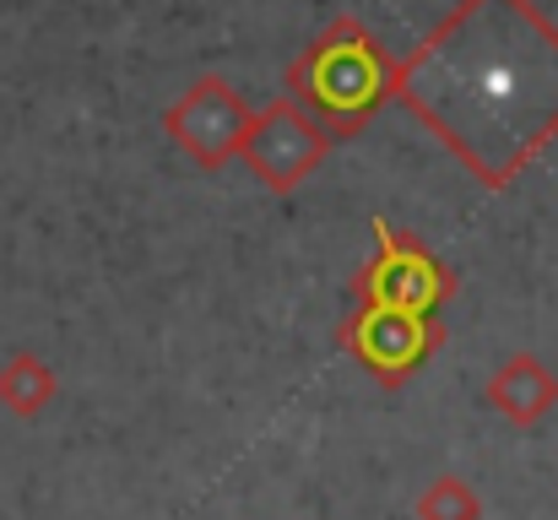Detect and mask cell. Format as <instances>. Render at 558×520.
I'll use <instances>...</instances> for the list:
<instances>
[{
	"label": "cell",
	"instance_id": "1",
	"mask_svg": "<svg viewBox=\"0 0 558 520\" xmlns=\"http://www.w3.org/2000/svg\"><path fill=\"white\" fill-rule=\"evenodd\" d=\"M390 98L505 190L558 136V27L532 0H461L396 60Z\"/></svg>",
	"mask_w": 558,
	"mask_h": 520
},
{
	"label": "cell",
	"instance_id": "4",
	"mask_svg": "<svg viewBox=\"0 0 558 520\" xmlns=\"http://www.w3.org/2000/svg\"><path fill=\"white\" fill-rule=\"evenodd\" d=\"M250 104L239 98L233 82L222 76H201L180 93V104L163 114V131L169 142L185 153L195 169H222L228 158H239L244 147V131H250Z\"/></svg>",
	"mask_w": 558,
	"mask_h": 520
},
{
	"label": "cell",
	"instance_id": "8",
	"mask_svg": "<svg viewBox=\"0 0 558 520\" xmlns=\"http://www.w3.org/2000/svg\"><path fill=\"white\" fill-rule=\"evenodd\" d=\"M54 390H60V379H54V368H49L38 352L5 358V368H0V407H5V412L38 418V412L54 401Z\"/></svg>",
	"mask_w": 558,
	"mask_h": 520
},
{
	"label": "cell",
	"instance_id": "3",
	"mask_svg": "<svg viewBox=\"0 0 558 520\" xmlns=\"http://www.w3.org/2000/svg\"><path fill=\"white\" fill-rule=\"evenodd\" d=\"M331 142L337 136L326 131V120L310 114L293 93H282V98H271L266 109L250 114V131H244L239 158L250 164L255 179H266L271 190H293L299 179H310V173L326 164Z\"/></svg>",
	"mask_w": 558,
	"mask_h": 520
},
{
	"label": "cell",
	"instance_id": "9",
	"mask_svg": "<svg viewBox=\"0 0 558 520\" xmlns=\"http://www.w3.org/2000/svg\"><path fill=\"white\" fill-rule=\"evenodd\" d=\"M477 516H483V499L461 477H434L417 494V520H477Z\"/></svg>",
	"mask_w": 558,
	"mask_h": 520
},
{
	"label": "cell",
	"instance_id": "7",
	"mask_svg": "<svg viewBox=\"0 0 558 520\" xmlns=\"http://www.w3.org/2000/svg\"><path fill=\"white\" fill-rule=\"evenodd\" d=\"M554 401H558V379L548 374V363L532 358V352H515V358L488 379V407H494L499 418L521 423V428L543 423V418L554 412Z\"/></svg>",
	"mask_w": 558,
	"mask_h": 520
},
{
	"label": "cell",
	"instance_id": "6",
	"mask_svg": "<svg viewBox=\"0 0 558 520\" xmlns=\"http://www.w3.org/2000/svg\"><path fill=\"white\" fill-rule=\"evenodd\" d=\"M439 342V326H434V315H412V310H369V304H359V315H353V326H348V347H353V358L374 368L385 385H396V379H407L428 352Z\"/></svg>",
	"mask_w": 558,
	"mask_h": 520
},
{
	"label": "cell",
	"instance_id": "5",
	"mask_svg": "<svg viewBox=\"0 0 558 520\" xmlns=\"http://www.w3.org/2000/svg\"><path fill=\"white\" fill-rule=\"evenodd\" d=\"M374 233H379V255L369 261V271L359 277V304L434 315L450 299V271L428 250H417L412 239L390 233V222H379Z\"/></svg>",
	"mask_w": 558,
	"mask_h": 520
},
{
	"label": "cell",
	"instance_id": "2",
	"mask_svg": "<svg viewBox=\"0 0 558 520\" xmlns=\"http://www.w3.org/2000/svg\"><path fill=\"white\" fill-rule=\"evenodd\" d=\"M396 60L359 16H337L293 65L288 93L326 120L331 136H353L374 120V109L390 98Z\"/></svg>",
	"mask_w": 558,
	"mask_h": 520
}]
</instances>
